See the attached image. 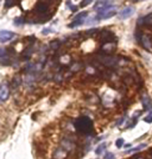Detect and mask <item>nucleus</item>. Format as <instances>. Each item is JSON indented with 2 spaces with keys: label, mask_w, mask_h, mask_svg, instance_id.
<instances>
[{
  "label": "nucleus",
  "mask_w": 152,
  "mask_h": 159,
  "mask_svg": "<svg viewBox=\"0 0 152 159\" xmlns=\"http://www.w3.org/2000/svg\"><path fill=\"white\" fill-rule=\"evenodd\" d=\"M75 128L82 135H90L94 130V124L90 117L82 116L75 121Z\"/></svg>",
  "instance_id": "f257e3e1"
},
{
  "label": "nucleus",
  "mask_w": 152,
  "mask_h": 159,
  "mask_svg": "<svg viewBox=\"0 0 152 159\" xmlns=\"http://www.w3.org/2000/svg\"><path fill=\"white\" fill-rule=\"evenodd\" d=\"M117 14V8L114 6L111 5L105 11L98 13L96 18L98 20H105L112 18Z\"/></svg>",
  "instance_id": "f03ea898"
},
{
  "label": "nucleus",
  "mask_w": 152,
  "mask_h": 159,
  "mask_svg": "<svg viewBox=\"0 0 152 159\" xmlns=\"http://www.w3.org/2000/svg\"><path fill=\"white\" fill-rule=\"evenodd\" d=\"M87 15H88L87 11H82V12L78 14L77 15L75 16V18H74L72 22L68 25V27L69 28L73 29V28H75V27L82 25L84 23V21H85V18L87 17Z\"/></svg>",
  "instance_id": "7ed1b4c3"
},
{
  "label": "nucleus",
  "mask_w": 152,
  "mask_h": 159,
  "mask_svg": "<svg viewBox=\"0 0 152 159\" xmlns=\"http://www.w3.org/2000/svg\"><path fill=\"white\" fill-rule=\"evenodd\" d=\"M139 40L140 41L143 47L148 52H152V39L150 35L147 34H140L139 37Z\"/></svg>",
  "instance_id": "20e7f679"
},
{
  "label": "nucleus",
  "mask_w": 152,
  "mask_h": 159,
  "mask_svg": "<svg viewBox=\"0 0 152 159\" xmlns=\"http://www.w3.org/2000/svg\"><path fill=\"white\" fill-rule=\"evenodd\" d=\"M49 9V3L48 2H44V1H39L37 2L34 11L39 15H47V12Z\"/></svg>",
  "instance_id": "39448f33"
},
{
  "label": "nucleus",
  "mask_w": 152,
  "mask_h": 159,
  "mask_svg": "<svg viewBox=\"0 0 152 159\" xmlns=\"http://www.w3.org/2000/svg\"><path fill=\"white\" fill-rule=\"evenodd\" d=\"M101 41L103 44H112L114 42L115 34L113 32L108 30H103L101 33Z\"/></svg>",
  "instance_id": "423d86ee"
},
{
  "label": "nucleus",
  "mask_w": 152,
  "mask_h": 159,
  "mask_svg": "<svg viewBox=\"0 0 152 159\" xmlns=\"http://www.w3.org/2000/svg\"><path fill=\"white\" fill-rule=\"evenodd\" d=\"M138 24L142 26H145L146 28L152 29V13L140 18L138 21Z\"/></svg>",
  "instance_id": "0eeeda50"
},
{
  "label": "nucleus",
  "mask_w": 152,
  "mask_h": 159,
  "mask_svg": "<svg viewBox=\"0 0 152 159\" xmlns=\"http://www.w3.org/2000/svg\"><path fill=\"white\" fill-rule=\"evenodd\" d=\"M111 5H112V2L110 1H98L94 7V10L100 13L106 10Z\"/></svg>",
  "instance_id": "6e6552de"
},
{
  "label": "nucleus",
  "mask_w": 152,
  "mask_h": 159,
  "mask_svg": "<svg viewBox=\"0 0 152 159\" xmlns=\"http://www.w3.org/2000/svg\"><path fill=\"white\" fill-rule=\"evenodd\" d=\"M136 11L133 7H126L119 14V18L120 19H122V20H125V19H128V18H131V16L135 14Z\"/></svg>",
  "instance_id": "1a4fd4ad"
},
{
  "label": "nucleus",
  "mask_w": 152,
  "mask_h": 159,
  "mask_svg": "<svg viewBox=\"0 0 152 159\" xmlns=\"http://www.w3.org/2000/svg\"><path fill=\"white\" fill-rule=\"evenodd\" d=\"M14 33L8 30H1L0 32V41L1 43H5L11 40L14 37Z\"/></svg>",
  "instance_id": "9d476101"
},
{
  "label": "nucleus",
  "mask_w": 152,
  "mask_h": 159,
  "mask_svg": "<svg viewBox=\"0 0 152 159\" xmlns=\"http://www.w3.org/2000/svg\"><path fill=\"white\" fill-rule=\"evenodd\" d=\"M10 95V89L7 84L2 83L0 88V100L1 102H5L8 99Z\"/></svg>",
  "instance_id": "9b49d317"
},
{
  "label": "nucleus",
  "mask_w": 152,
  "mask_h": 159,
  "mask_svg": "<svg viewBox=\"0 0 152 159\" xmlns=\"http://www.w3.org/2000/svg\"><path fill=\"white\" fill-rule=\"evenodd\" d=\"M142 105H143V108L144 110L147 111L150 110L152 108V100L150 99V97L147 94L144 93L143 95H142Z\"/></svg>",
  "instance_id": "f8f14e48"
},
{
  "label": "nucleus",
  "mask_w": 152,
  "mask_h": 159,
  "mask_svg": "<svg viewBox=\"0 0 152 159\" xmlns=\"http://www.w3.org/2000/svg\"><path fill=\"white\" fill-rule=\"evenodd\" d=\"M147 143H141L140 144V145L136 146V147H133V148L130 149V150H127L126 151V154H131V153H135V152H138V151H140V150H143V149L145 148L146 147H147Z\"/></svg>",
  "instance_id": "ddd939ff"
},
{
  "label": "nucleus",
  "mask_w": 152,
  "mask_h": 159,
  "mask_svg": "<svg viewBox=\"0 0 152 159\" xmlns=\"http://www.w3.org/2000/svg\"><path fill=\"white\" fill-rule=\"evenodd\" d=\"M105 148H106V143H101V145H99L97 147V149L95 150V153H96V154L99 155V154H102L104 152V150H105Z\"/></svg>",
  "instance_id": "4468645a"
},
{
  "label": "nucleus",
  "mask_w": 152,
  "mask_h": 159,
  "mask_svg": "<svg viewBox=\"0 0 152 159\" xmlns=\"http://www.w3.org/2000/svg\"><path fill=\"white\" fill-rule=\"evenodd\" d=\"M24 23V20L22 18H16L14 21V24L16 26H19Z\"/></svg>",
  "instance_id": "2eb2a0df"
},
{
  "label": "nucleus",
  "mask_w": 152,
  "mask_h": 159,
  "mask_svg": "<svg viewBox=\"0 0 152 159\" xmlns=\"http://www.w3.org/2000/svg\"><path fill=\"white\" fill-rule=\"evenodd\" d=\"M17 3V1H14V0H7L5 2V6L7 8H10V7H12L13 6H14Z\"/></svg>",
  "instance_id": "dca6fc26"
},
{
  "label": "nucleus",
  "mask_w": 152,
  "mask_h": 159,
  "mask_svg": "<svg viewBox=\"0 0 152 159\" xmlns=\"http://www.w3.org/2000/svg\"><path fill=\"white\" fill-rule=\"evenodd\" d=\"M124 139L121 138V139H118L116 141V146H117V148H121L124 145Z\"/></svg>",
  "instance_id": "f3484780"
},
{
  "label": "nucleus",
  "mask_w": 152,
  "mask_h": 159,
  "mask_svg": "<svg viewBox=\"0 0 152 159\" xmlns=\"http://www.w3.org/2000/svg\"><path fill=\"white\" fill-rule=\"evenodd\" d=\"M143 120L145 121L146 123H148V124H151L152 123V112H150L148 115L146 117H144Z\"/></svg>",
  "instance_id": "a211bd4d"
},
{
  "label": "nucleus",
  "mask_w": 152,
  "mask_h": 159,
  "mask_svg": "<svg viewBox=\"0 0 152 159\" xmlns=\"http://www.w3.org/2000/svg\"><path fill=\"white\" fill-rule=\"evenodd\" d=\"M104 159H116L115 154H113L111 152H108L105 154V157H104Z\"/></svg>",
  "instance_id": "6ab92c4d"
},
{
  "label": "nucleus",
  "mask_w": 152,
  "mask_h": 159,
  "mask_svg": "<svg viewBox=\"0 0 152 159\" xmlns=\"http://www.w3.org/2000/svg\"><path fill=\"white\" fill-rule=\"evenodd\" d=\"M67 5L68 6L69 9H70L71 11H73V12H75V11H76L78 10L77 7H76V6H75V5H73L71 2H67Z\"/></svg>",
  "instance_id": "aec40b11"
},
{
  "label": "nucleus",
  "mask_w": 152,
  "mask_h": 159,
  "mask_svg": "<svg viewBox=\"0 0 152 159\" xmlns=\"http://www.w3.org/2000/svg\"><path fill=\"white\" fill-rule=\"evenodd\" d=\"M93 1H91V0H90V1H82V2L80 3V6L82 7H86V6L89 5V4H90Z\"/></svg>",
  "instance_id": "412c9836"
},
{
  "label": "nucleus",
  "mask_w": 152,
  "mask_h": 159,
  "mask_svg": "<svg viewBox=\"0 0 152 159\" xmlns=\"http://www.w3.org/2000/svg\"><path fill=\"white\" fill-rule=\"evenodd\" d=\"M51 31H52V30H49V29H44V30H43V31H42V33H43V34H45L46 35V34H48V33Z\"/></svg>",
  "instance_id": "4be33fe9"
},
{
  "label": "nucleus",
  "mask_w": 152,
  "mask_h": 159,
  "mask_svg": "<svg viewBox=\"0 0 152 159\" xmlns=\"http://www.w3.org/2000/svg\"><path fill=\"white\" fill-rule=\"evenodd\" d=\"M136 159H143V157H138V158H136Z\"/></svg>",
  "instance_id": "5701e85b"
}]
</instances>
